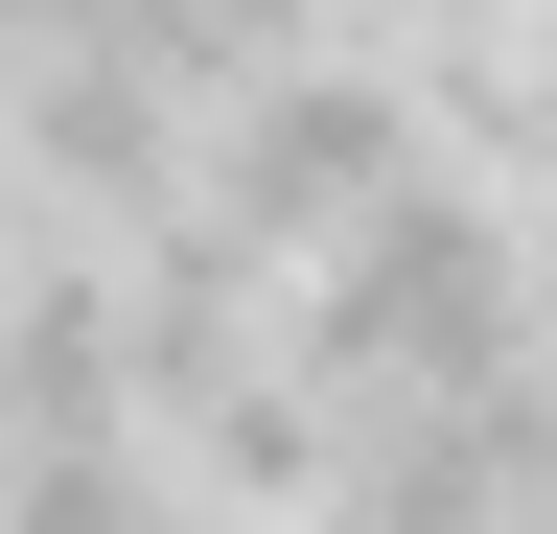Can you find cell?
<instances>
[{"mask_svg":"<svg viewBox=\"0 0 557 534\" xmlns=\"http://www.w3.org/2000/svg\"><path fill=\"white\" fill-rule=\"evenodd\" d=\"M418 163H442V116H418V71H395L372 24H348V47H302V71H256L233 116H209V210H233L256 256H325V233H372Z\"/></svg>","mask_w":557,"mask_h":534,"instance_id":"obj_1","label":"cell"},{"mask_svg":"<svg viewBox=\"0 0 557 534\" xmlns=\"http://www.w3.org/2000/svg\"><path fill=\"white\" fill-rule=\"evenodd\" d=\"M24 186L94 256H139L163 210H209V94L163 71V47H116V24H70L47 71H24Z\"/></svg>","mask_w":557,"mask_h":534,"instance_id":"obj_2","label":"cell"},{"mask_svg":"<svg viewBox=\"0 0 557 534\" xmlns=\"http://www.w3.org/2000/svg\"><path fill=\"white\" fill-rule=\"evenodd\" d=\"M163 442H186V488H209V511H256V534H325V511H348V395H325L302 349L209 372Z\"/></svg>","mask_w":557,"mask_h":534,"instance_id":"obj_3","label":"cell"},{"mask_svg":"<svg viewBox=\"0 0 557 534\" xmlns=\"http://www.w3.org/2000/svg\"><path fill=\"white\" fill-rule=\"evenodd\" d=\"M0 534H186V442H163V419L0 442Z\"/></svg>","mask_w":557,"mask_h":534,"instance_id":"obj_4","label":"cell"}]
</instances>
